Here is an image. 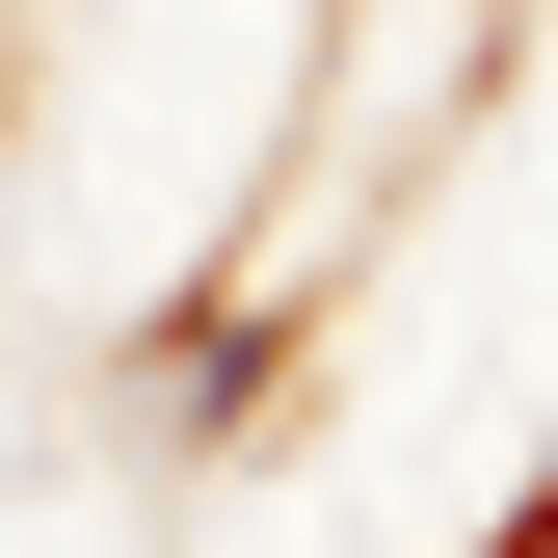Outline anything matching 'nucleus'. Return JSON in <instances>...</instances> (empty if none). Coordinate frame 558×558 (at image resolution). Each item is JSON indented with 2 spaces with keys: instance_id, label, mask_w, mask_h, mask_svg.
<instances>
[{
  "instance_id": "1",
  "label": "nucleus",
  "mask_w": 558,
  "mask_h": 558,
  "mask_svg": "<svg viewBox=\"0 0 558 558\" xmlns=\"http://www.w3.org/2000/svg\"><path fill=\"white\" fill-rule=\"evenodd\" d=\"M133 399H160L186 452H214V426H266V319H240V293H214V319H160V345H133Z\"/></svg>"
},
{
  "instance_id": "2",
  "label": "nucleus",
  "mask_w": 558,
  "mask_h": 558,
  "mask_svg": "<svg viewBox=\"0 0 558 558\" xmlns=\"http://www.w3.org/2000/svg\"><path fill=\"white\" fill-rule=\"evenodd\" d=\"M506 558H558V452H532V506H506Z\"/></svg>"
}]
</instances>
